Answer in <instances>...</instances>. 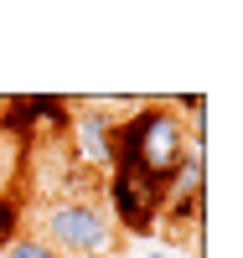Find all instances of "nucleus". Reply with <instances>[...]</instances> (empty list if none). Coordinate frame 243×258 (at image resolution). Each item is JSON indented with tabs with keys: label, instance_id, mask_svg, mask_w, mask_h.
<instances>
[{
	"label": "nucleus",
	"instance_id": "obj_1",
	"mask_svg": "<svg viewBox=\"0 0 243 258\" xmlns=\"http://www.w3.org/2000/svg\"><path fill=\"white\" fill-rule=\"evenodd\" d=\"M191 129L197 124H181L176 109L145 103L140 114H129L124 124H114V165H129V170H140V176H150L156 186H166L176 170L197 155Z\"/></svg>",
	"mask_w": 243,
	"mask_h": 258
},
{
	"label": "nucleus",
	"instance_id": "obj_2",
	"mask_svg": "<svg viewBox=\"0 0 243 258\" xmlns=\"http://www.w3.org/2000/svg\"><path fill=\"white\" fill-rule=\"evenodd\" d=\"M41 238H47L62 258H109L119 227H114V217H109V207L99 197H73V202L47 207Z\"/></svg>",
	"mask_w": 243,
	"mask_h": 258
},
{
	"label": "nucleus",
	"instance_id": "obj_3",
	"mask_svg": "<svg viewBox=\"0 0 243 258\" xmlns=\"http://www.w3.org/2000/svg\"><path fill=\"white\" fill-rule=\"evenodd\" d=\"M161 202H166V186H156L150 176H140V170L129 165H114L109 170V217H114V227L124 232H150L161 217Z\"/></svg>",
	"mask_w": 243,
	"mask_h": 258
},
{
	"label": "nucleus",
	"instance_id": "obj_4",
	"mask_svg": "<svg viewBox=\"0 0 243 258\" xmlns=\"http://www.w3.org/2000/svg\"><path fill=\"white\" fill-rule=\"evenodd\" d=\"M68 124H73V135H78V160L93 165V170H114V119L99 114V109H83Z\"/></svg>",
	"mask_w": 243,
	"mask_h": 258
},
{
	"label": "nucleus",
	"instance_id": "obj_5",
	"mask_svg": "<svg viewBox=\"0 0 243 258\" xmlns=\"http://www.w3.org/2000/svg\"><path fill=\"white\" fill-rule=\"evenodd\" d=\"M6 253H11V258H62V253H57L47 238H16Z\"/></svg>",
	"mask_w": 243,
	"mask_h": 258
},
{
	"label": "nucleus",
	"instance_id": "obj_6",
	"mask_svg": "<svg viewBox=\"0 0 243 258\" xmlns=\"http://www.w3.org/2000/svg\"><path fill=\"white\" fill-rule=\"evenodd\" d=\"M16 222H21V202L16 197H0V248L16 243Z\"/></svg>",
	"mask_w": 243,
	"mask_h": 258
},
{
	"label": "nucleus",
	"instance_id": "obj_7",
	"mask_svg": "<svg viewBox=\"0 0 243 258\" xmlns=\"http://www.w3.org/2000/svg\"><path fill=\"white\" fill-rule=\"evenodd\" d=\"M11 170H16V155H11V145L0 140V197H6V186H11Z\"/></svg>",
	"mask_w": 243,
	"mask_h": 258
},
{
	"label": "nucleus",
	"instance_id": "obj_8",
	"mask_svg": "<svg viewBox=\"0 0 243 258\" xmlns=\"http://www.w3.org/2000/svg\"><path fill=\"white\" fill-rule=\"evenodd\" d=\"M145 258H166V253H161V248H150V253H145Z\"/></svg>",
	"mask_w": 243,
	"mask_h": 258
}]
</instances>
